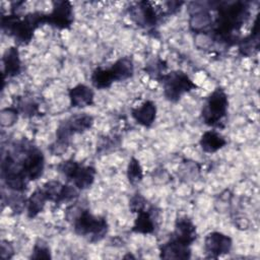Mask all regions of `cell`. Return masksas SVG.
Instances as JSON below:
<instances>
[{
  "mask_svg": "<svg viewBox=\"0 0 260 260\" xmlns=\"http://www.w3.org/2000/svg\"><path fill=\"white\" fill-rule=\"evenodd\" d=\"M45 23H47V14L40 11L27 13L23 18L15 13L1 17L2 29L13 37L19 45L29 44L36 29Z\"/></svg>",
  "mask_w": 260,
  "mask_h": 260,
  "instance_id": "cell-2",
  "label": "cell"
},
{
  "mask_svg": "<svg viewBox=\"0 0 260 260\" xmlns=\"http://www.w3.org/2000/svg\"><path fill=\"white\" fill-rule=\"evenodd\" d=\"M199 144L203 151L207 153H213L221 149L226 144V140L218 132L214 130H209L202 134L199 140Z\"/></svg>",
  "mask_w": 260,
  "mask_h": 260,
  "instance_id": "cell-20",
  "label": "cell"
},
{
  "mask_svg": "<svg viewBox=\"0 0 260 260\" xmlns=\"http://www.w3.org/2000/svg\"><path fill=\"white\" fill-rule=\"evenodd\" d=\"M130 18L140 27L145 29L154 28L159 21L160 15L148 1H140L128 9Z\"/></svg>",
  "mask_w": 260,
  "mask_h": 260,
  "instance_id": "cell-9",
  "label": "cell"
},
{
  "mask_svg": "<svg viewBox=\"0 0 260 260\" xmlns=\"http://www.w3.org/2000/svg\"><path fill=\"white\" fill-rule=\"evenodd\" d=\"M210 9H216L217 15L213 20L211 39L226 46L239 43L236 32L247 21L250 15L249 3L245 1L209 2Z\"/></svg>",
  "mask_w": 260,
  "mask_h": 260,
  "instance_id": "cell-1",
  "label": "cell"
},
{
  "mask_svg": "<svg viewBox=\"0 0 260 260\" xmlns=\"http://www.w3.org/2000/svg\"><path fill=\"white\" fill-rule=\"evenodd\" d=\"M229 99L221 87L215 88L205 100L201 110L203 122L210 127L221 128L224 118L228 114Z\"/></svg>",
  "mask_w": 260,
  "mask_h": 260,
  "instance_id": "cell-5",
  "label": "cell"
},
{
  "mask_svg": "<svg viewBox=\"0 0 260 260\" xmlns=\"http://www.w3.org/2000/svg\"><path fill=\"white\" fill-rule=\"evenodd\" d=\"M127 178L130 184L136 185L143 179V171L139 164V160L135 157H131L127 167Z\"/></svg>",
  "mask_w": 260,
  "mask_h": 260,
  "instance_id": "cell-24",
  "label": "cell"
},
{
  "mask_svg": "<svg viewBox=\"0 0 260 260\" xmlns=\"http://www.w3.org/2000/svg\"><path fill=\"white\" fill-rule=\"evenodd\" d=\"M48 197L42 188L35 190L26 200V212L30 218L36 217L40 212L43 211Z\"/></svg>",
  "mask_w": 260,
  "mask_h": 260,
  "instance_id": "cell-21",
  "label": "cell"
},
{
  "mask_svg": "<svg viewBox=\"0 0 260 260\" xmlns=\"http://www.w3.org/2000/svg\"><path fill=\"white\" fill-rule=\"evenodd\" d=\"M93 124L92 116L86 113L75 114L60 123L56 131V142L54 148L59 153L64 151L70 143L71 136L88 130ZM55 152V153H56Z\"/></svg>",
  "mask_w": 260,
  "mask_h": 260,
  "instance_id": "cell-4",
  "label": "cell"
},
{
  "mask_svg": "<svg viewBox=\"0 0 260 260\" xmlns=\"http://www.w3.org/2000/svg\"><path fill=\"white\" fill-rule=\"evenodd\" d=\"M13 247L8 241H2L1 244V257L3 259H9L13 255Z\"/></svg>",
  "mask_w": 260,
  "mask_h": 260,
  "instance_id": "cell-29",
  "label": "cell"
},
{
  "mask_svg": "<svg viewBox=\"0 0 260 260\" xmlns=\"http://www.w3.org/2000/svg\"><path fill=\"white\" fill-rule=\"evenodd\" d=\"M90 80L92 85L98 89L109 88L115 82L110 69L102 67H98L92 71Z\"/></svg>",
  "mask_w": 260,
  "mask_h": 260,
  "instance_id": "cell-22",
  "label": "cell"
},
{
  "mask_svg": "<svg viewBox=\"0 0 260 260\" xmlns=\"http://www.w3.org/2000/svg\"><path fill=\"white\" fill-rule=\"evenodd\" d=\"M147 201L141 194H135L131 197L129 201V207L132 212H139L146 208Z\"/></svg>",
  "mask_w": 260,
  "mask_h": 260,
  "instance_id": "cell-27",
  "label": "cell"
},
{
  "mask_svg": "<svg viewBox=\"0 0 260 260\" xmlns=\"http://www.w3.org/2000/svg\"><path fill=\"white\" fill-rule=\"evenodd\" d=\"M131 115L141 126L150 127L156 118V106L152 101H146L141 106L132 109Z\"/></svg>",
  "mask_w": 260,
  "mask_h": 260,
  "instance_id": "cell-16",
  "label": "cell"
},
{
  "mask_svg": "<svg viewBox=\"0 0 260 260\" xmlns=\"http://www.w3.org/2000/svg\"><path fill=\"white\" fill-rule=\"evenodd\" d=\"M159 257L161 259H189L191 249L190 246L170 238L159 247Z\"/></svg>",
  "mask_w": 260,
  "mask_h": 260,
  "instance_id": "cell-14",
  "label": "cell"
},
{
  "mask_svg": "<svg viewBox=\"0 0 260 260\" xmlns=\"http://www.w3.org/2000/svg\"><path fill=\"white\" fill-rule=\"evenodd\" d=\"M233 247V240L220 232H211L204 239V250L207 258L217 259L229 254Z\"/></svg>",
  "mask_w": 260,
  "mask_h": 260,
  "instance_id": "cell-11",
  "label": "cell"
},
{
  "mask_svg": "<svg viewBox=\"0 0 260 260\" xmlns=\"http://www.w3.org/2000/svg\"><path fill=\"white\" fill-rule=\"evenodd\" d=\"M170 238L185 245L191 246L193 242L197 239L196 225L187 216L178 217L175 222L174 232L172 233Z\"/></svg>",
  "mask_w": 260,
  "mask_h": 260,
  "instance_id": "cell-12",
  "label": "cell"
},
{
  "mask_svg": "<svg viewBox=\"0 0 260 260\" xmlns=\"http://www.w3.org/2000/svg\"><path fill=\"white\" fill-rule=\"evenodd\" d=\"M239 52L243 56H251L259 49V16L257 15L251 34L239 41Z\"/></svg>",
  "mask_w": 260,
  "mask_h": 260,
  "instance_id": "cell-19",
  "label": "cell"
},
{
  "mask_svg": "<svg viewBox=\"0 0 260 260\" xmlns=\"http://www.w3.org/2000/svg\"><path fill=\"white\" fill-rule=\"evenodd\" d=\"M57 170L63 174L68 181L80 190L89 188L95 178V169L90 166H83L73 159H67L57 166Z\"/></svg>",
  "mask_w": 260,
  "mask_h": 260,
  "instance_id": "cell-7",
  "label": "cell"
},
{
  "mask_svg": "<svg viewBox=\"0 0 260 260\" xmlns=\"http://www.w3.org/2000/svg\"><path fill=\"white\" fill-rule=\"evenodd\" d=\"M22 167V171L28 181L38 180L44 172L45 157L37 146L29 142L24 143L22 157L19 158Z\"/></svg>",
  "mask_w": 260,
  "mask_h": 260,
  "instance_id": "cell-8",
  "label": "cell"
},
{
  "mask_svg": "<svg viewBox=\"0 0 260 260\" xmlns=\"http://www.w3.org/2000/svg\"><path fill=\"white\" fill-rule=\"evenodd\" d=\"M157 217L158 212L155 210L154 206H150L137 212V217L134 221L132 232L143 235L154 233Z\"/></svg>",
  "mask_w": 260,
  "mask_h": 260,
  "instance_id": "cell-13",
  "label": "cell"
},
{
  "mask_svg": "<svg viewBox=\"0 0 260 260\" xmlns=\"http://www.w3.org/2000/svg\"><path fill=\"white\" fill-rule=\"evenodd\" d=\"M168 66L167 63L159 59V58H153L151 59L144 67V71L146 72V74H148L151 78L156 79V80H160V78L166 74V70H167Z\"/></svg>",
  "mask_w": 260,
  "mask_h": 260,
  "instance_id": "cell-23",
  "label": "cell"
},
{
  "mask_svg": "<svg viewBox=\"0 0 260 260\" xmlns=\"http://www.w3.org/2000/svg\"><path fill=\"white\" fill-rule=\"evenodd\" d=\"M72 225L77 235L85 238L91 243H95L104 239L109 230V225L105 217L96 216L88 209L84 208L79 209L78 213L74 215Z\"/></svg>",
  "mask_w": 260,
  "mask_h": 260,
  "instance_id": "cell-3",
  "label": "cell"
},
{
  "mask_svg": "<svg viewBox=\"0 0 260 260\" xmlns=\"http://www.w3.org/2000/svg\"><path fill=\"white\" fill-rule=\"evenodd\" d=\"M159 82L162 83L165 98L172 103H177L183 94L198 87L190 77L181 70L166 73L160 78Z\"/></svg>",
  "mask_w": 260,
  "mask_h": 260,
  "instance_id": "cell-6",
  "label": "cell"
},
{
  "mask_svg": "<svg viewBox=\"0 0 260 260\" xmlns=\"http://www.w3.org/2000/svg\"><path fill=\"white\" fill-rule=\"evenodd\" d=\"M5 110L8 115L6 116L4 113H1V124L3 126H11L17 120V115L19 112L16 108H8Z\"/></svg>",
  "mask_w": 260,
  "mask_h": 260,
  "instance_id": "cell-28",
  "label": "cell"
},
{
  "mask_svg": "<svg viewBox=\"0 0 260 260\" xmlns=\"http://www.w3.org/2000/svg\"><path fill=\"white\" fill-rule=\"evenodd\" d=\"M68 94L70 99V105L73 108H85L93 105V90L85 84L79 83L73 86L69 89Z\"/></svg>",
  "mask_w": 260,
  "mask_h": 260,
  "instance_id": "cell-15",
  "label": "cell"
},
{
  "mask_svg": "<svg viewBox=\"0 0 260 260\" xmlns=\"http://www.w3.org/2000/svg\"><path fill=\"white\" fill-rule=\"evenodd\" d=\"M30 258L31 259H51L52 256H51L49 245L45 241L39 239L34 246Z\"/></svg>",
  "mask_w": 260,
  "mask_h": 260,
  "instance_id": "cell-25",
  "label": "cell"
},
{
  "mask_svg": "<svg viewBox=\"0 0 260 260\" xmlns=\"http://www.w3.org/2000/svg\"><path fill=\"white\" fill-rule=\"evenodd\" d=\"M73 21L72 4L69 1H54L52 11L47 13V23L59 29H68Z\"/></svg>",
  "mask_w": 260,
  "mask_h": 260,
  "instance_id": "cell-10",
  "label": "cell"
},
{
  "mask_svg": "<svg viewBox=\"0 0 260 260\" xmlns=\"http://www.w3.org/2000/svg\"><path fill=\"white\" fill-rule=\"evenodd\" d=\"M3 76L14 77L21 71V61L19 58V52L17 48H7L3 55Z\"/></svg>",
  "mask_w": 260,
  "mask_h": 260,
  "instance_id": "cell-17",
  "label": "cell"
},
{
  "mask_svg": "<svg viewBox=\"0 0 260 260\" xmlns=\"http://www.w3.org/2000/svg\"><path fill=\"white\" fill-rule=\"evenodd\" d=\"M16 109L18 112L26 116H34L35 114L39 113V105L34 100L21 99Z\"/></svg>",
  "mask_w": 260,
  "mask_h": 260,
  "instance_id": "cell-26",
  "label": "cell"
},
{
  "mask_svg": "<svg viewBox=\"0 0 260 260\" xmlns=\"http://www.w3.org/2000/svg\"><path fill=\"white\" fill-rule=\"evenodd\" d=\"M110 72L114 81H124L131 78L134 74V65L131 57L125 56L118 59L111 67Z\"/></svg>",
  "mask_w": 260,
  "mask_h": 260,
  "instance_id": "cell-18",
  "label": "cell"
}]
</instances>
